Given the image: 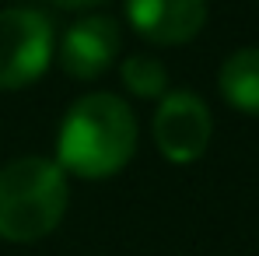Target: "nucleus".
<instances>
[{
  "mask_svg": "<svg viewBox=\"0 0 259 256\" xmlns=\"http://www.w3.org/2000/svg\"><path fill=\"white\" fill-rule=\"evenodd\" d=\"M137 151V116L112 91L81 95L56 133V165L81 179H109Z\"/></svg>",
  "mask_w": 259,
  "mask_h": 256,
  "instance_id": "nucleus-1",
  "label": "nucleus"
},
{
  "mask_svg": "<svg viewBox=\"0 0 259 256\" xmlns=\"http://www.w3.org/2000/svg\"><path fill=\"white\" fill-rule=\"evenodd\" d=\"M67 172L56 162L28 155L0 169V239L25 246L46 239L67 214Z\"/></svg>",
  "mask_w": 259,
  "mask_h": 256,
  "instance_id": "nucleus-2",
  "label": "nucleus"
},
{
  "mask_svg": "<svg viewBox=\"0 0 259 256\" xmlns=\"http://www.w3.org/2000/svg\"><path fill=\"white\" fill-rule=\"evenodd\" d=\"M56 53V32L42 11L4 7L0 11V91L35 85Z\"/></svg>",
  "mask_w": 259,
  "mask_h": 256,
  "instance_id": "nucleus-3",
  "label": "nucleus"
},
{
  "mask_svg": "<svg viewBox=\"0 0 259 256\" xmlns=\"http://www.w3.org/2000/svg\"><path fill=\"white\" fill-rule=\"evenodd\" d=\"M154 144L172 165H193L203 158L214 137V116L207 102L193 91H165L154 113Z\"/></svg>",
  "mask_w": 259,
  "mask_h": 256,
  "instance_id": "nucleus-4",
  "label": "nucleus"
},
{
  "mask_svg": "<svg viewBox=\"0 0 259 256\" xmlns=\"http://www.w3.org/2000/svg\"><path fill=\"white\" fill-rule=\"evenodd\" d=\"M123 46V32L116 25V18L105 14H88L81 21L67 25V32L60 35V70L74 81H95L102 78Z\"/></svg>",
  "mask_w": 259,
  "mask_h": 256,
  "instance_id": "nucleus-5",
  "label": "nucleus"
},
{
  "mask_svg": "<svg viewBox=\"0 0 259 256\" xmlns=\"http://www.w3.org/2000/svg\"><path fill=\"white\" fill-rule=\"evenodd\" d=\"M126 21L154 46H182L207 25V0H126Z\"/></svg>",
  "mask_w": 259,
  "mask_h": 256,
  "instance_id": "nucleus-6",
  "label": "nucleus"
},
{
  "mask_svg": "<svg viewBox=\"0 0 259 256\" xmlns=\"http://www.w3.org/2000/svg\"><path fill=\"white\" fill-rule=\"evenodd\" d=\"M217 88L224 102L245 116H259V46L235 49L217 74Z\"/></svg>",
  "mask_w": 259,
  "mask_h": 256,
  "instance_id": "nucleus-7",
  "label": "nucleus"
},
{
  "mask_svg": "<svg viewBox=\"0 0 259 256\" xmlns=\"http://www.w3.org/2000/svg\"><path fill=\"white\" fill-rule=\"evenodd\" d=\"M119 78L126 91H133L137 98H161L168 91V70L158 56H147V53H133L123 60L119 67Z\"/></svg>",
  "mask_w": 259,
  "mask_h": 256,
  "instance_id": "nucleus-8",
  "label": "nucleus"
},
{
  "mask_svg": "<svg viewBox=\"0 0 259 256\" xmlns=\"http://www.w3.org/2000/svg\"><path fill=\"white\" fill-rule=\"evenodd\" d=\"M49 4H56V7H63V11H88V7H98V4H105V0H49Z\"/></svg>",
  "mask_w": 259,
  "mask_h": 256,
  "instance_id": "nucleus-9",
  "label": "nucleus"
}]
</instances>
